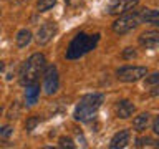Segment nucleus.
<instances>
[{
	"label": "nucleus",
	"instance_id": "1",
	"mask_svg": "<svg viewBox=\"0 0 159 149\" xmlns=\"http://www.w3.org/2000/svg\"><path fill=\"white\" fill-rule=\"evenodd\" d=\"M103 101H104V94H101V93L84 94V96L80 99L78 106L73 113L75 119H76V121H81V123H88V121H91V119H94L96 111L103 104Z\"/></svg>",
	"mask_w": 159,
	"mask_h": 149
},
{
	"label": "nucleus",
	"instance_id": "2",
	"mask_svg": "<svg viewBox=\"0 0 159 149\" xmlns=\"http://www.w3.org/2000/svg\"><path fill=\"white\" fill-rule=\"evenodd\" d=\"M98 42H99V33H94V35L78 33L76 37L70 42L65 56L68 60H78V58L84 56L86 53H89L91 50L96 48Z\"/></svg>",
	"mask_w": 159,
	"mask_h": 149
},
{
	"label": "nucleus",
	"instance_id": "3",
	"mask_svg": "<svg viewBox=\"0 0 159 149\" xmlns=\"http://www.w3.org/2000/svg\"><path fill=\"white\" fill-rule=\"evenodd\" d=\"M45 66H47V58L42 53H33L27 61L23 63L20 70V83L23 86L32 83H37V79L43 74Z\"/></svg>",
	"mask_w": 159,
	"mask_h": 149
},
{
	"label": "nucleus",
	"instance_id": "4",
	"mask_svg": "<svg viewBox=\"0 0 159 149\" xmlns=\"http://www.w3.org/2000/svg\"><path fill=\"white\" fill-rule=\"evenodd\" d=\"M139 23H141V20H139L138 12H126V13H123L118 20H114L111 28H113L114 33L124 35V33H129L131 30H134Z\"/></svg>",
	"mask_w": 159,
	"mask_h": 149
},
{
	"label": "nucleus",
	"instance_id": "5",
	"mask_svg": "<svg viewBox=\"0 0 159 149\" xmlns=\"http://www.w3.org/2000/svg\"><path fill=\"white\" fill-rule=\"evenodd\" d=\"M148 74V68L146 66H131V65H126V66H121L116 70V78L119 81L124 83H134L143 79Z\"/></svg>",
	"mask_w": 159,
	"mask_h": 149
},
{
	"label": "nucleus",
	"instance_id": "6",
	"mask_svg": "<svg viewBox=\"0 0 159 149\" xmlns=\"http://www.w3.org/2000/svg\"><path fill=\"white\" fill-rule=\"evenodd\" d=\"M58 86H60V78H58V71H57V66H48L47 71L43 73V89L48 96H52L58 91Z\"/></svg>",
	"mask_w": 159,
	"mask_h": 149
},
{
	"label": "nucleus",
	"instance_id": "7",
	"mask_svg": "<svg viewBox=\"0 0 159 149\" xmlns=\"http://www.w3.org/2000/svg\"><path fill=\"white\" fill-rule=\"evenodd\" d=\"M58 32V27H57V23L55 22H45L42 27L38 28V32H37V45L38 47H45V45H48L50 42L53 40V37L57 35Z\"/></svg>",
	"mask_w": 159,
	"mask_h": 149
},
{
	"label": "nucleus",
	"instance_id": "8",
	"mask_svg": "<svg viewBox=\"0 0 159 149\" xmlns=\"http://www.w3.org/2000/svg\"><path fill=\"white\" fill-rule=\"evenodd\" d=\"M139 3V0H109L106 5V12L109 15H119V13H126Z\"/></svg>",
	"mask_w": 159,
	"mask_h": 149
},
{
	"label": "nucleus",
	"instance_id": "9",
	"mask_svg": "<svg viewBox=\"0 0 159 149\" xmlns=\"http://www.w3.org/2000/svg\"><path fill=\"white\" fill-rule=\"evenodd\" d=\"M139 45L146 50H157L159 47V32L156 30H149L139 35Z\"/></svg>",
	"mask_w": 159,
	"mask_h": 149
},
{
	"label": "nucleus",
	"instance_id": "10",
	"mask_svg": "<svg viewBox=\"0 0 159 149\" xmlns=\"http://www.w3.org/2000/svg\"><path fill=\"white\" fill-rule=\"evenodd\" d=\"M114 111H116V116L119 119H129L134 114V111H136V106L129 99H121V101L116 103Z\"/></svg>",
	"mask_w": 159,
	"mask_h": 149
},
{
	"label": "nucleus",
	"instance_id": "11",
	"mask_svg": "<svg viewBox=\"0 0 159 149\" xmlns=\"http://www.w3.org/2000/svg\"><path fill=\"white\" fill-rule=\"evenodd\" d=\"M129 138H131V133H129V129H123V131L116 133V134H114V136L111 138V141H109V147H111V149L126 147L128 142H129Z\"/></svg>",
	"mask_w": 159,
	"mask_h": 149
},
{
	"label": "nucleus",
	"instance_id": "12",
	"mask_svg": "<svg viewBox=\"0 0 159 149\" xmlns=\"http://www.w3.org/2000/svg\"><path fill=\"white\" fill-rule=\"evenodd\" d=\"M139 13V20L144 23H151L154 25V27H157L159 25V13H157V10H154V8H143L141 12H138Z\"/></svg>",
	"mask_w": 159,
	"mask_h": 149
},
{
	"label": "nucleus",
	"instance_id": "13",
	"mask_svg": "<svg viewBox=\"0 0 159 149\" xmlns=\"http://www.w3.org/2000/svg\"><path fill=\"white\" fill-rule=\"evenodd\" d=\"M38 96H40V86L37 83L27 84V88H25V103H27V106H33V104L38 101Z\"/></svg>",
	"mask_w": 159,
	"mask_h": 149
},
{
	"label": "nucleus",
	"instance_id": "14",
	"mask_svg": "<svg viewBox=\"0 0 159 149\" xmlns=\"http://www.w3.org/2000/svg\"><path fill=\"white\" fill-rule=\"evenodd\" d=\"M149 123H151V114L149 113H141L133 119V129L136 133H143L144 129L149 126Z\"/></svg>",
	"mask_w": 159,
	"mask_h": 149
},
{
	"label": "nucleus",
	"instance_id": "15",
	"mask_svg": "<svg viewBox=\"0 0 159 149\" xmlns=\"http://www.w3.org/2000/svg\"><path fill=\"white\" fill-rule=\"evenodd\" d=\"M32 38H33L32 32H30L28 28H22L17 33V37H15V42H17V47L18 48H25V47H28V45H30Z\"/></svg>",
	"mask_w": 159,
	"mask_h": 149
},
{
	"label": "nucleus",
	"instance_id": "16",
	"mask_svg": "<svg viewBox=\"0 0 159 149\" xmlns=\"http://www.w3.org/2000/svg\"><path fill=\"white\" fill-rule=\"evenodd\" d=\"M55 3H57V0H37V10L40 13L48 12L50 8L55 7Z\"/></svg>",
	"mask_w": 159,
	"mask_h": 149
},
{
	"label": "nucleus",
	"instance_id": "17",
	"mask_svg": "<svg viewBox=\"0 0 159 149\" xmlns=\"http://www.w3.org/2000/svg\"><path fill=\"white\" fill-rule=\"evenodd\" d=\"M40 123V118H37V116H32V118H28L27 119V123H25V129L30 133V131H33L35 129V126Z\"/></svg>",
	"mask_w": 159,
	"mask_h": 149
},
{
	"label": "nucleus",
	"instance_id": "18",
	"mask_svg": "<svg viewBox=\"0 0 159 149\" xmlns=\"http://www.w3.org/2000/svg\"><path fill=\"white\" fill-rule=\"evenodd\" d=\"M136 146L138 147H146V146H156V142L152 141L151 138H139L136 141Z\"/></svg>",
	"mask_w": 159,
	"mask_h": 149
},
{
	"label": "nucleus",
	"instance_id": "19",
	"mask_svg": "<svg viewBox=\"0 0 159 149\" xmlns=\"http://www.w3.org/2000/svg\"><path fill=\"white\" fill-rule=\"evenodd\" d=\"M136 56H138V52L134 48H124V52H123V58L124 60H133Z\"/></svg>",
	"mask_w": 159,
	"mask_h": 149
},
{
	"label": "nucleus",
	"instance_id": "20",
	"mask_svg": "<svg viewBox=\"0 0 159 149\" xmlns=\"http://www.w3.org/2000/svg\"><path fill=\"white\" fill-rule=\"evenodd\" d=\"M60 147H75L73 139H70V138H60Z\"/></svg>",
	"mask_w": 159,
	"mask_h": 149
},
{
	"label": "nucleus",
	"instance_id": "21",
	"mask_svg": "<svg viewBox=\"0 0 159 149\" xmlns=\"http://www.w3.org/2000/svg\"><path fill=\"white\" fill-rule=\"evenodd\" d=\"M12 133H13L12 126H2V128H0V138H8Z\"/></svg>",
	"mask_w": 159,
	"mask_h": 149
},
{
	"label": "nucleus",
	"instance_id": "22",
	"mask_svg": "<svg viewBox=\"0 0 159 149\" xmlns=\"http://www.w3.org/2000/svg\"><path fill=\"white\" fill-rule=\"evenodd\" d=\"M159 83V73H154L151 74L149 78H146V84H152V86H157Z\"/></svg>",
	"mask_w": 159,
	"mask_h": 149
},
{
	"label": "nucleus",
	"instance_id": "23",
	"mask_svg": "<svg viewBox=\"0 0 159 149\" xmlns=\"http://www.w3.org/2000/svg\"><path fill=\"white\" fill-rule=\"evenodd\" d=\"M66 2V5L70 8H76V7H80V5L83 3V0H65Z\"/></svg>",
	"mask_w": 159,
	"mask_h": 149
},
{
	"label": "nucleus",
	"instance_id": "24",
	"mask_svg": "<svg viewBox=\"0 0 159 149\" xmlns=\"http://www.w3.org/2000/svg\"><path fill=\"white\" fill-rule=\"evenodd\" d=\"M152 131H154V134H159V118H154V121H152Z\"/></svg>",
	"mask_w": 159,
	"mask_h": 149
},
{
	"label": "nucleus",
	"instance_id": "25",
	"mask_svg": "<svg viewBox=\"0 0 159 149\" xmlns=\"http://www.w3.org/2000/svg\"><path fill=\"white\" fill-rule=\"evenodd\" d=\"M15 3H23V2H28V0H13Z\"/></svg>",
	"mask_w": 159,
	"mask_h": 149
},
{
	"label": "nucleus",
	"instance_id": "26",
	"mask_svg": "<svg viewBox=\"0 0 159 149\" xmlns=\"http://www.w3.org/2000/svg\"><path fill=\"white\" fill-rule=\"evenodd\" d=\"M2 70H3V63L0 61V71H2Z\"/></svg>",
	"mask_w": 159,
	"mask_h": 149
},
{
	"label": "nucleus",
	"instance_id": "27",
	"mask_svg": "<svg viewBox=\"0 0 159 149\" xmlns=\"http://www.w3.org/2000/svg\"><path fill=\"white\" fill-rule=\"evenodd\" d=\"M0 13H2V8H0Z\"/></svg>",
	"mask_w": 159,
	"mask_h": 149
},
{
	"label": "nucleus",
	"instance_id": "28",
	"mask_svg": "<svg viewBox=\"0 0 159 149\" xmlns=\"http://www.w3.org/2000/svg\"><path fill=\"white\" fill-rule=\"evenodd\" d=\"M0 113H2V109H0Z\"/></svg>",
	"mask_w": 159,
	"mask_h": 149
}]
</instances>
